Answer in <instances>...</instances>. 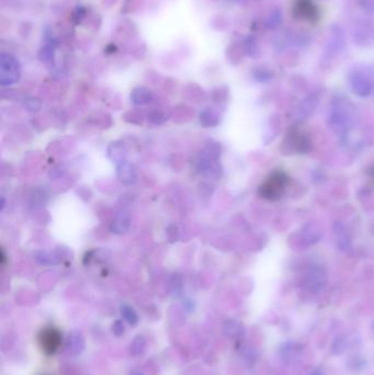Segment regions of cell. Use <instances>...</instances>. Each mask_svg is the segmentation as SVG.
<instances>
[{
  "label": "cell",
  "mask_w": 374,
  "mask_h": 375,
  "mask_svg": "<svg viewBox=\"0 0 374 375\" xmlns=\"http://www.w3.org/2000/svg\"><path fill=\"white\" fill-rule=\"evenodd\" d=\"M63 336L56 327L48 326L40 330L38 334V343L42 352L47 355H53L62 347Z\"/></svg>",
  "instance_id": "cell-1"
},
{
  "label": "cell",
  "mask_w": 374,
  "mask_h": 375,
  "mask_svg": "<svg viewBox=\"0 0 374 375\" xmlns=\"http://www.w3.org/2000/svg\"><path fill=\"white\" fill-rule=\"evenodd\" d=\"M286 182L287 177L285 174L281 171L273 172V174L267 179V181L260 187V191L259 192H260L263 198L269 200L279 199L282 192H283L284 188L286 187Z\"/></svg>",
  "instance_id": "cell-2"
},
{
  "label": "cell",
  "mask_w": 374,
  "mask_h": 375,
  "mask_svg": "<svg viewBox=\"0 0 374 375\" xmlns=\"http://www.w3.org/2000/svg\"><path fill=\"white\" fill-rule=\"evenodd\" d=\"M352 41L359 48L374 45V25L371 21L360 20L352 28Z\"/></svg>",
  "instance_id": "cell-3"
},
{
  "label": "cell",
  "mask_w": 374,
  "mask_h": 375,
  "mask_svg": "<svg viewBox=\"0 0 374 375\" xmlns=\"http://www.w3.org/2000/svg\"><path fill=\"white\" fill-rule=\"evenodd\" d=\"M347 40L343 29L339 25H333L330 28V38L326 45V52L330 56H336L346 49Z\"/></svg>",
  "instance_id": "cell-4"
},
{
  "label": "cell",
  "mask_w": 374,
  "mask_h": 375,
  "mask_svg": "<svg viewBox=\"0 0 374 375\" xmlns=\"http://www.w3.org/2000/svg\"><path fill=\"white\" fill-rule=\"evenodd\" d=\"M9 75L5 79L2 80L3 85L6 84H14L19 79V63L17 62L15 57L8 54H2V77Z\"/></svg>",
  "instance_id": "cell-5"
},
{
  "label": "cell",
  "mask_w": 374,
  "mask_h": 375,
  "mask_svg": "<svg viewBox=\"0 0 374 375\" xmlns=\"http://www.w3.org/2000/svg\"><path fill=\"white\" fill-rule=\"evenodd\" d=\"M295 15L300 19L314 21L318 19V10L310 0H297L295 4Z\"/></svg>",
  "instance_id": "cell-6"
},
{
  "label": "cell",
  "mask_w": 374,
  "mask_h": 375,
  "mask_svg": "<svg viewBox=\"0 0 374 375\" xmlns=\"http://www.w3.org/2000/svg\"><path fill=\"white\" fill-rule=\"evenodd\" d=\"M85 349V338L79 331H73L66 341V351L71 355H78Z\"/></svg>",
  "instance_id": "cell-7"
},
{
  "label": "cell",
  "mask_w": 374,
  "mask_h": 375,
  "mask_svg": "<svg viewBox=\"0 0 374 375\" xmlns=\"http://www.w3.org/2000/svg\"><path fill=\"white\" fill-rule=\"evenodd\" d=\"M282 22H283V17H282L281 10L279 8H274L268 14L266 20H264V27L268 30L275 31L282 26Z\"/></svg>",
  "instance_id": "cell-8"
},
{
  "label": "cell",
  "mask_w": 374,
  "mask_h": 375,
  "mask_svg": "<svg viewBox=\"0 0 374 375\" xmlns=\"http://www.w3.org/2000/svg\"><path fill=\"white\" fill-rule=\"evenodd\" d=\"M353 87L358 92L365 94V92H369L371 90L372 85L370 80L366 79L363 75L355 74L353 76Z\"/></svg>",
  "instance_id": "cell-9"
},
{
  "label": "cell",
  "mask_w": 374,
  "mask_h": 375,
  "mask_svg": "<svg viewBox=\"0 0 374 375\" xmlns=\"http://www.w3.org/2000/svg\"><path fill=\"white\" fill-rule=\"evenodd\" d=\"M146 349V340L143 336H136L130 345V352L133 356H140Z\"/></svg>",
  "instance_id": "cell-10"
},
{
  "label": "cell",
  "mask_w": 374,
  "mask_h": 375,
  "mask_svg": "<svg viewBox=\"0 0 374 375\" xmlns=\"http://www.w3.org/2000/svg\"><path fill=\"white\" fill-rule=\"evenodd\" d=\"M121 314H122L125 321L131 326H136L137 322H139V316H137V313L133 307L130 306V305H122V306H121Z\"/></svg>",
  "instance_id": "cell-11"
},
{
  "label": "cell",
  "mask_w": 374,
  "mask_h": 375,
  "mask_svg": "<svg viewBox=\"0 0 374 375\" xmlns=\"http://www.w3.org/2000/svg\"><path fill=\"white\" fill-rule=\"evenodd\" d=\"M245 54L244 46L236 43L232 44L227 50V56L232 62H240Z\"/></svg>",
  "instance_id": "cell-12"
},
{
  "label": "cell",
  "mask_w": 374,
  "mask_h": 375,
  "mask_svg": "<svg viewBox=\"0 0 374 375\" xmlns=\"http://www.w3.org/2000/svg\"><path fill=\"white\" fill-rule=\"evenodd\" d=\"M244 50L245 53L249 56L255 57L259 54V49L257 44V40L254 37H248L244 41Z\"/></svg>",
  "instance_id": "cell-13"
},
{
  "label": "cell",
  "mask_w": 374,
  "mask_h": 375,
  "mask_svg": "<svg viewBox=\"0 0 374 375\" xmlns=\"http://www.w3.org/2000/svg\"><path fill=\"white\" fill-rule=\"evenodd\" d=\"M280 352H281L282 359H283V360H285V361L293 360V359H294V356L296 355V353H297L296 345L294 343H292V342L284 343L283 347L281 348Z\"/></svg>",
  "instance_id": "cell-14"
},
{
  "label": "cell",
  "mask_w": 374,
  "mask_h": 375,
  "mask_svg": "<svg viewBox=\"0 0 374 375\" xmlns=\"http://www.w3.org/2000/svg\"><path fill=\"white\" fill-rule=\"evenodd\" d=\"M224 331H225V333L228 337L235 338V337L240 336V334L243 333V328H241V326L238 324V322L228 321L226 322L225 328H224Z\"/></svg>",
  "instance_id": "cell-15"
},
{
  "label": "cell",
  "mask_w": 374,
  "mask_h": 375,
  "mask_svg": "<svg viewBox=\"0 0 374 375\" xmlns=\"http://www.w3.org/2000/svg\"><path fill=\"white\" fill-rule=\"evenodd\" d=\"M290 38H291V43L295 44L297 46H301V48H304V46L308 45L310 42L309 37L304 32L293 33V36H290Z\"/></svg>",
  "instance_id": "cell-16"
},
{
  "label": "cell",
  "mask_w": 374,
  "mask_h": 375,
  "mask_svg": "<svg viewBox=\"0 0 374 375\" xmlns=\"http://www.w3.org/2000/svg\"><path fill=\"white\" fill-rule=\"evenodd\" d=\"M346 345H347L346 339H344L343 337L337 338L335 343H333V345H332V352L335 353V354L342 353L343 351H344V349H346Z\"/></svg>",
  "instance_id": "cell-17"
},
{
  "label": "cell",
  "mask_w": 374,
  "mask_h": 375,
  "mask_svg": "<svg viewBox=\"0 0 374 375\" xmlns=\"http://www.w3.org/2000/svg\"><path fill=\"white\" fill-rule=\"evenodd\" d=\"M111 330H112V332H113L114 336H117V337L123 336V333H124V331H125V327H124L123 321H122V320H120V319H118V320L114 321L113 324H112Z\"/></svg>",
  "instance_id": "cell-18"
},
{
  "label": "cell",
  "mask_w": 374,
  "mask_h": 375,
  "mask_svg": "<svg viewBox=\"0 0 374 375\" xmlns=\"http://www.w3.org/2000/svg\"><path fill=\"white\" fill-rule=\"evenodd\" d=\"M233 2H235L236 4H238V5L245 6L247 3H248V0H233Z\"/></svg>",
  "instance_id": "cell-19"
},
{
  "label": "cell",
  "mask_w": 374,
  "mask_h": 375,
  "mask_svg": "<svg viewBox=\"0 0 374 375\" xmlns=\"http://www.w3.org/2000/svg\"><path fill=\"white\" fill-rule=\"evenodd\" d=\"M310 375H324V373L321 372L320 370H316V371H314Z\"/></svg>",
  "instance_id": "cell-20"
},
{
  "label": "cell",
  "mask_w": 374,
  "mask_h": 375,
  "mask_svg": "<svg viewBox=\"0 0 374 375\" xmlns=\"http://www.w3.org/2000/svg\"><path fill=\"white\" fill-rule=\"evenodd\" d=\"M131 375H144V374H142V373H140V372H135V373L131 374Z\"/></svg>",
  "instance_id": "cell-21"
},
{
  "label": "cell",
  "mask_w": 374,
  "mask_h": 375,
  "mask_svg": "<svg viewBox=\"0 0 374 375\" xmlns=\"http://www.w3.org/2000/svg\"><path fill=\"white\" fill-rule=\"evenodd\" d=\"M373 174H374V171H373Z\"/></svg>",
  "instance_id": "cell-22"
}]
</instances>
